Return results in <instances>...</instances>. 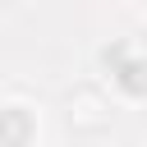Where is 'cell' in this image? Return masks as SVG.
Segmentation results:
<instances>
[{
	"instance_id": "cell-1",
	"label": "cell",
	"mask_w": 147,
	"mask_h": 147,
	"mask_svg": "<svg viewBox=\"0 0 147 147\" xmlns=\"http://www.w3.org/2000/svg\"><path fill=\"white\" fill-rule=\"evenodd\" d=\"M28 133V115L14 106V110H5L0 115V142H14V138H23Z\"/></svg>"
}]
</instances>
